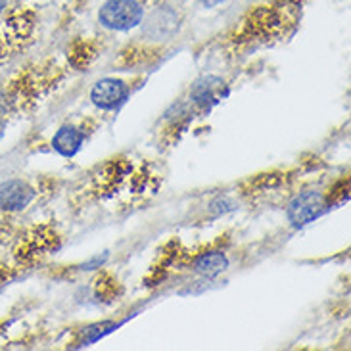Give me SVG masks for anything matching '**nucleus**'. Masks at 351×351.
Wrapping results in <instances>:
<instances>
[{
	"mask_svg": "<svg viewBox=\"0 0 351 351\" xmlns=\"http://www.w3.org/2000/svg\"><path fill=\"white\" fill-rule=\"evenodd\" d=\"M177 29H179V16L171 8L156 10L144 23V33L152 38L171 37Z\"/></svg>",
	"mask_w": 351,
	"mask_h": 351,
	"instance_id": "6",
	"label": "nucleus"
},
{
	"mask_svg": "<svg viewBox=\"0 0 351 351\" xmlns=\"http://www.w3.org/2000/svg\"><path fill=\"white\" fill-rule=\"evenodd\" d=\"M129 95V88L119 79H102L98 81L90 90V100L95 106L102 110H114L119 104H123Z\"/></svg>",
	"mask_w": 351,
	"mask_h": 351,
	"instance_id": "4",
	"label": "nucleus"
},
{
	"mask_svg": "<svg viewBox=\"0 0 351 351\" xmlns=\"http://www.w3.org/2000/svg\"><path fill=\"white\" fill-rule=\"evenodd\" d=\"M83 141H85V136H83V133H81L79 129H75L73 125H64V127H60L56 131V134H54V138H52V148H54L60 156L71 158V156H75V154L81 150Z\"/></svg>",
	"mask_w": 351,
	"mask_h": 351,
	"instance_id": "7",
	"label": "nucleus"
},
{
	"mask_svg": "<svg viewBox=\"0 0 351 351\" xmlns=\"http://www.w3.org/2000/svg\"><path fill=\"white\" fill-rule=\"evenodd\" d=\"M2 134H4V127H2V123H0V141H2Z\"/></svg>",
	"mask_w": 351,
	"mask_h": 351,
	"instance_id": "12",
	"label": "nucleus"
},
{
	"mask_svg": "<svg viewBox=\"0 0 351 351\" xmlns=\"http://www.w3.org/2000/svg\"><path fill=\"white\" fill-rule=\"evenodd\" d=\"M114 328H117V324L114 323H102V324H95V326H90V328H86L85 334H83V340H81V346H88V343H95L98 342L102 336L106 334H110ZM79 346V348H81Z\"/></svg>",
	"mask_w": 351,
	"mask_h": 351,
	"instance_id": "9",
	"label": "nucleus"
},
{
	"mask_svg": "<svg viewBox=\"0 0 351 351\" xmlns=\"http://www.w3.org/2000/svg\"><path fill=\"white\" fill-rule=\"evenodd\" d=\"M225 95H227L225 81L213 75L202 77L190 88V100L199 108H204V110L217 104L219 100H223Z\"/></svg>",
	"mask_w": 351,
	"mask_h": 351,
	"instance_id": "5",
	"label": "nucleus"
},
{
	"mask_svg": "<svg viewBox=\"0 0 351 351\" xmlns=\"http://www.w3.org/2000/svg\"><path fill=\"white\" fill-rule=\"evenodd\" d=\"M8 6V0H0V14L4 12V8Z\"/></svg>",
	"mask_w": 351,
	"mask_h": 351,
	"instance_id": "11",
	"label": "nucleus"
},
{
	"mask_svg": "<svg viewBox=\"0 0 351 351\" xmlns=\"http://www.w3.org/2000/svg\"><path fill=\"white\" fill-rule=\"evenodd\" d=\"M199 2H202L204 8H215L219 4H225L227 0H199Z\"/></svg>",
	"mask_w": 351,
	"mask_h": 351,
	"instance_id": "10",
	"label": "nucleus"
},
{
	"mask_svg": "<svg viewBox=\"0 0 351 351\" xmlns=\"http://www.w3.org/2000/svg\"><path fill=\"white\" fill-rule=\"evenodd\" d=\"M144 10L136 0H106L98 12V21L112 31H129L143 23Z\"/></svg>",
	"mask_w": 351,
	"mask_h": 351,
	"instance_id": "1",
	"label": "nucleus"
},
{
	"mask_svg": "<svg viewBox=\"0 0 351 351\" xmlns=\"http://www.w3.org/2000/svg\"><path fill=\"white\" fill-rule=\"evenodd\" d=\"M228 269V257L223 252H206L196 257L194 271L206 278H215Z\"/></svg>",
	"mask_w": 351,
	"mask_h": 351,
	"instance_id": "8",
	"label": "nucleus"
},
{
	"mask_svg": "<svg viewBox=\"0 0 351 351\" xmlns=\"http://www.w3.org/2000/svg\"><path fill=\"white\" fill-rule=\"evenodd\" d=\"M35 192L27 182L18 179L0 182V209L4 211H21L33 202Z\"/></svg>",
	"mask_w": 351,
	"mask_h": 351,
	"instance_id": "3",
	"label": "nucleus"
},
{
	"mask_svg": "<svg viewBox=\"0 0 351 351\" xmlns=\"http://www.w3.org/2000/svg\"><path fill=\"white\" fill-rule=\"evenodd\" d=\"M324 213V198L319 192L298 194L286 208V217L294 227H305Z\"/></svg>",
	"mask_w": 351,
	"mask_h": 351,
	"instance_id": "2",
	"label": "nucleus"
}]
</instances>
